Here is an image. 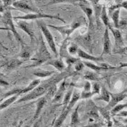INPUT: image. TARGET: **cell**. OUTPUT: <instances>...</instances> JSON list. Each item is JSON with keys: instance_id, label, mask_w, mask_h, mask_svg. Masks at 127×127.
<instances>
[{"instance_id": "obj_1", "label": "cell", "mask_w": 127, "mask_h": 127, "mask_svg": "<svg viewBox=\"0 0 127 127\" xmlns=\"http://www.w3.org/2000/svg\"><path fill=\"white\" fill-rule=\"evenodd\" d=\"M68 76L66 75L65 73H62L58 75L57 76H55L52 79H49L47 81H45L44 82H43L41 84L38 85L34 89H33L31 92H30L29 93L26 95H25L24 97L20 98L19 99H18L16 101V103H21V102H27L30 100H33L34 99L41 97V95H43L44 94L46 93V92L49 91V89L53 86H56L57 83L59 82L60 80H62L63 78Z\"/></svg>"}, {"instance_id": "obj_2", "label": "cell", "mask_w": 127, "mask_h": 127, "mask_svg": "<svg viewBox=\"0 0 127 127\" xmlns=\"http://www.w3.org/2000/svg\"><path fill=\"white\" fill-rule=\"evenodd\" d=\"M51 55L49 52L48 49L47 48V46L45 44V43L44 42L42 38L40 39V44H39V49L37 53L36 54V55L34 56L33 58L31 60L34 61V64L28 66V68H36L37 66L41 65L42 63L48 61V60L51 59Z\"/></svg>"}, {"instance_id": "obj_3", "label": "cell", "mask_w": 127, "mask_h": 127, "mask_svg": "<svg viewBox=\"0 0 127 127\" xmlns=\"http://www.w3.org/2000/svg\"><path fill=\"white\" fill-rule=\"evenodd\" d=\"M1 21L3 23H4L6 25V28H7L9 31H11L12 32V34L14 35L16 40L22 44V46H24L25 44L15 27V25L13 23V18L12 16V14H11V12L10 10H7L4 13V15L1 16Z\"/></svg>"}, {"instance_id": "obj_4", "label": "cell", "mask_w": 127, "mask_h": 127, "mask_svg": "<svg viewBox=\"0 0 127 127\" xmlns=\"http://www.w3.org/2000/svg\"><path fill=\"white\" fill-rule=\"evenodd\" d=\"M37 24L39 26L41 31H42V33H43V35H44V38L46 39V41H47V44H48L51 50L53 52L55 57H58V52L57 51V47H56V44L55 43L54 37H53L52 33L50 32V31L48 29L47 26L44 23V22L39 21V20H37Z\"/></svg>"}, {"instance_id": "obj_5", "label": "cell", "mask_w": 127, "mask_h": 127, "mask_svg": "<svg viewBox=\"0 0 127 127\" xmlns=\"http://www.w3.org/2000/svg\"><path fill=\"white\" fill-rule=\"evenodd\" d=\"M81 26V23L80 21H74L71 24L65 25L63 26H55L52 25H47V27L52 28L56 31H58L64 39H68L69 36L71 35V33L75 30L79 28Z\"/></svg>"}, {"instance_id": "obj_6", "label": "cell", "mask_w": 127, "mask_h": 127, "mask_svg": "<svg viewBox=\"0 0 127 127\" xmlns=\"http://www.w3.org/2000/svg\"><path fill=\"white\" fill-rule=\"evenodd\" d=\"M42 18H50V19L58 20L63 23H65V20L60 17V15H52L43 13L42 12H38V13H29L23 16H17L14 17V20H39Z\"/></svg>"}, {"instance_id": "obj_7", "label": "cell", "mask_w": 127, "mask_h": 127, "mask_svg": "<svg viewBox=\"0 0 127 127\" xmlns=\"http://www.w3.org/2000/svg\"><path fill=\"white\" fill-rule=\"evenodd\" d=\"M12 6L15 8H13V9L8 8L7 10H20V12H24V10H28V11H31V12H33V13H38V12H41L37 7H34L32 4V1H14L12 2Z\"/></svg>"}, {"instance_id": "obj_8", "label": "cell", "mask_w": 127, "mask_h": 127, "mask_svg": "<svg viewBox=\"0 0 127 127\" xmlns=\"http://www.w3.org/2000/svg\"><path fill=\"white\" fill-rule=\"evenodd\" d=\"M108 29L110 30L113 37L115 39V43H116V46H115V49L116 51H114L115 53H121L123 54V51L126 54V47L124 44V39L122 37V34L121 33V31L117 29H113L112 26L109 27Z\"/></svg>"}, {"instance_id": "obj_9", "label": "cell", "mask_w": 127, "mask_h": 127, "mask_svg": "<svg viewBox=\"0 0 127 127\" xmlns=\"http://www.w3.org/2000/svg\"><path fill=\"white\" fill-rule=\"evenodd\" d=\"M110 93V101L108 102L106 107V108L108 110H110L113 107H115L116 105H118L120 102H121L122 100H124L125 98L127 97V89H125L124 91L119 92V93H112V92H109Z\"/></svg>"}, {"instance_id": "obj_10", "label": "cell", "mask_w": 127, "mask_h": 127, "mask_svg": "<svg viewBox=\"0 0 127 127\" xmlns=\"http://www.w3.org/2000/svg\"><path fill=\"white\" fill-rule=\"evenodd\" d=\"M89 1H78V5L81 7L84 14L87 15L89 20V32L94 28L93 24V10L89 7Z\"/></svg>"}, {"instance_id": "obj_11", "label": "cell", "mask_w": 127, "mask_h": 127, "mask_svg": "<svg viewBox=\"0 0 127 127\" xmlns=\"http://www.w3.org/2000/svg\"><path fill=\"white\" fill-rule=\"evenodd\" d=\"M87 116L89 117V120L91 121L90 122H92V121L97 120L99 118L98 107L95 105V104L94 103V102L92 100L89 101Z\"/></svg>"}, {"instance_id": "obj_12", "label": "cell", "mask_w": 127, "mask_h": 127, "mask_svg": "<svg viewBox=\"0 0 127 127\" xmlns=\"http://www.w3.org/2000/svg\"><path fill=\"white\" fill-rule=\"evenodd\" d=\"M110 52H111V42L109 35V29L108 27H106L103 36V48H102L101 57L104 55H109L110 54Z\"/></svg>"}, {"instance_id": "obj_13", "label": "cell", "mask_w": 127, "mask_h": 127, "mask_svg": "<svg viewBox=\"0 0 127 127\" xmlns=\"http://www.w3.org/2000/svg\"><path fill=\"white\" fill-rule=\"evenodd\" d=\"M72 109H73V107H71L68 104V105L65 108H63L61 113H60V115L59 116V117L55 121L53 127H61V126L63 124V122L65 121L69 113L70 112V110Z\"/></svg>"}, {"instance_id": "obj_14", "label": "cell", "mask_w": 127, "mask_h": 127, "mask_svg": "<svg viewBox=\"0 0 127 127\" xmlns=\"http://www.w3.org/2000/svg\"><path fill=\"white\" fill-rule=\"evenodd\" d=\"M17 24L20 29H21L23 31H25L29 36L31 41H33V40L35 39V35H34V32L33 31L29 24L26 20H19L17 22Z\"/></svg>"}, {"instance_id": "obj_15", "label": "cell", "mask_w": 127, "mask_h": 127, "mask_svg": "<svg viewBox=\"0 0 127 127\" xmlns=\"http://www.w3.org/2000/svg\"><path fill=\"white\" fill-rule=\"evenodd\" d=\"M77 54H78V57L81 59H84V60H87L90 61H94V62H102L104 61V59L102 57H95V56H92L91 55H89L88 53H87L86 52H84V50H82L80 48H78L77 50Z\"/></svg>"}, {"instance_id": "obj_16", "label": "cell", "mask_w": 127, "mask_h": 127, "mask_svg": "<svg viewBox=\"0 0 127 127\" xmlns=\"http://www.w3.org/2000/svg\"><path fill=\"white\" fill-rule=\"evenodd\" d=\"M65 86H66V83L65 81H64L60 86L58 90L56 92L55 95V97H54V99L52 100V103H55V102H60L62 99H63V95H64V92L65 91Z\"/></svg>"}, {"instance_id": "obj_17", "label": "cell", "mask_w": 127, "mask_h": 127, "mask_svg": "<svg viewBox=\"0 0 127 127\" xmlns=\"http://www.w3.org/2000/svg\"><path fill=\"white\" fill-rule=\"evenodd\" d=\"M47 102V98L46 97H41V98H39L36 103V112L34 114V119L38 118L41 112V110L44 107Z\"/></svg>"}, {"instance_id": "obj_18", "label": "cell", "mask_w": 127, "mask_h": 127, "mask_svg": "<svg viewBox=\"0 0 127 127\" xmlns=\"http://www.w3.org/2000/svg\"><path fill=\"white\" fill-rule=\"evenodd\" d=\"M47 64L52 65V66H53L54 68H55L57 69L58 70H59L60 72H62L64 69L65 68L64 62L63 61L62 58L47 61Z\"/></svg>"}, {"instance_id": "obj_19", "label": "cell", "mask_w": 127, "mask_h": 127, "mask_svg": "<svg viewBox=\"0 0 127 127\" xmlns=\"http://www.w3.org/2000/svg\"><path fill=\"white\" fill-rule=\"evenodd\" d=\"M98 111L100 114L104 117V118L107 121L108 127H112V121H111V114L110 110H108L105 108L98 107Z\"/></svg>"}, {"instance_id": "obj_20", "label": "cell", "mask_w": 127, "mask_h": 127, "mask_svg": "<svg viewBox=\"0 0 127 127\" xmlns=\"http://www.w3.org/2000/svg\"><path fill=\"white\" fill-rule=\"evenodd\" d=\"M89 2L92 3V5H93V7H94V11H93V12L95 13V18H96L97 24V26H99V18L100 16V13H101V11H102V6L99 4V1H90Z\"/></svg>"}, {"instance_id": "obj_21", "label": "cell", "mask_w": 127, "mask_h": 127, "mask_svg": "<svg viewBox=\"0 0 127 127\" xmlns=\"http://www.w3.org/2000/svg\"><path fill=\"white\" fill-rule=\"evenodd\" d=\"M40 83H41V81L39 79H35V80H33L28 87H26L25 89H21V91L19 92L18 95L20 96V95H21L23 94H25V93L31 92L33 89H34L38 85H39Z\"/></svg>"}, {"instance_id": "obj_22", "label": "cell", "mask_w": 127, "mask_h": 127, "mask_svg": "<svg viewBox=\"0 0 127 127\" xmlns=\"http://www.w3.org/2000/svg\"><path fill=\"white\" fill-rule=\"evenodd\" d=\"M55 71H49V70H45L43 69H36V70L33 71V75L39 77V78H46L51 76L52 75L55 74Z\"/></svg>"}, {"instance_id": "obj_23", "label": "cell", "mask_w": 127, "mask_h": 127, "mask_svg": "<svg viewBox=\"0 0 127 127\" xmlns=\"http://www.w3.org/2000/svg\"><path fill=\"white\" fill-rule=\"evenodd\" d=\"M78 108H79V105H78L72 113L71 118H70V127H78V124H79Z\"/></svg>"}, {"instance_id": "obj_24", "label": "cell", "mask_w": 127, "mask_h": 127, "mask_svg": "<svg viewBox=\"0 0 127 127\" xmlns=\"http://www.w3.org/2000/svg\"><path fill=\"white\" fill-rule=\"evenodd\" d=\"M18 97H19V95H15L13 96L10 97L7 99H6L5 101H4L2 103H1L0 104V112L2 110H4V108H7L8 106H10L11 104H12L15 102H16V100L18 99Z\"/></svg>"}, {"instance_id": "obj_25", "label": "cell", "mask_w": 127, "mask_h": 127, "mask_svg": "<svg viewBox=\"0 0 127 127\" xmlns=\"http://www.w3.org/2000/svg\"><path fill=\"white\" fill-rule=\"evenodd\" d=\"M110 93L108 90L105 87H102L100 90V95L98 96L97 97H95V100H102L106 102H109L110 101Z\"/></svg>"}, {"instance_id": "obj_26", "label": "cell", "mask_w": 127, "mask_h": 127, "mask_svg": "<svg viewBox=\"0 0 127 127\" xmlns=\"http://www.w3.org/2000/svg\"><path fill=\"white\" fill-rule=\"evenodd\" d=\"M100 18L102 21L103 22L104 25L106 26V27H110V21H109V18H108V13H107V9H106V7L105 6H102V11H101V13H100Z\"/></svg>"}, {"instance_id": "obj_27", "label": "cell", "mask_w": 127, "mask_h": 127, "mask_svg": "<svg viewBox=\"0 0 127 127\" xmlns=\"http://www.w3.org/2000/svg\"><path fill=\"white\" fill-rule=\"evenodd\" d=\"M22 63H23V62L19 60L13 59V60H11L10 61H9L7 63H6L5 65L7 66V68L8 69L12 70V69H15L16 68H18Z\"/></svg>"}, {"instance_id": "obj_28", "label": "cell", "mask_w": 127, "mask_h": 127, "mask_svg": "<svg viewBox=\"0 0 127 127\" xmlns=\"http://www.w3.org/2000/svg\"><path fill=\"white\" fill-rule=\"evenodd\" d=\"M82 63H83L84 65H86L87 67H88V68H89L90 69L93 70L95 71V72H100V71H102V70H104L103 68H102L101 66H99V65H96V64L92 63H91V62L83 61Z\"/></svg>"}, {"instance_id": "obj_29", "label": "cell", "mask_w": 127, "mask_h": 127, "mask_svg": "<svg viewBox=\"0 0 127 127\" xmlns=\"http://www.w3.org/2000/svg\"><path fill=\"white\" fill-rule=\"evenodd\" d=\"M84 77L85 79H87L88 81H98V80H99V77L98 76L97 73H95L94 72H90V71L86 72Z\"/></svg>"}, {"instance_id": "obj_30", "label": "cell", "mask_w": 127, "mask_h": 127, "mask_svg": "<svg viewBox=\"0 0 127 127\" xmlns=\"http://www.w3.org/2000/svg\"><path fill=\"white\" fill-rule=\"evenodd\" d=\"M127 107V104H118L115 107H113V108L110 110V114H112V115H116L118 113H119L120 111L123 110L124 109H125Z\"/></svg>"}, {"instance_id": "obj_31", "label": "cell", "mask_w": 127, "mask_h": 127, "mask_svg": "<svg viewBox=\"0 0 127 127\" xmlns=\"http://www.w3.org/2000/svg\"><path fill=\"white\" fill-rule=\"evenodd\" d=\"M119 15H120V10H115L113 13H112V20L114 24V26L116 27V29H118V23H119Z\"/></svg>"}, {"instance_id": "obj_32", "label": "cell", "mask_w": 127, "mask_h": 127, "mask_svg": "<svg viewBox=\"0 0 127 127\" xmlns=\"http://www.w3.org/2000/svg\"><path fill=\"white\" fill-rule=\"evenodd\" d=\"M73 92V89L72 88L71 89H70L68 92H67V94L65 95L64 99H63V108H65L68 105V104L70 100V98H71V96H72Z\"/></svg>"}, {"instance_id": "obj_33", "label": "cell", "mask_w": 127, "mask_h": 127, "mask_svg": "<svg viewBox=\"0 0 127 127\" xmlns=\"http://www.w3.org/2000/svg\"><path fill=\"white\" fill-rule=\"evenodd\" d=\"M19 56L23 59H29L31 57V52H30L29 49H26L25 47V45L22 46V50H21V52L20 53Z\"/></svg>"}, {"instance_id": "obj_34", "label": "cell", "mask_w": 127, "mask_h": 127, "mask_svg": "<svg viewBox=\"0 0 127 127\" xmlns=\"http://www.w3.org/2000/svg\"><path fill=\"white\" fill-rule=\"evenodd\" d=\"M96 95L94 92H82L81 94L80 95V98L81 99H89L93 95Z\"/></svg>"}, {"instance_id": "obj_35", "label": "cell", "mask_w": 127, "mask_h": 127, "mask_svg": "<svg viewBox=\"0 0 127 127\" xmlns=\"http://www.w3.org/2000/svg\"><path fill=\"white\" fill-rule=\"evenodd\" d=\"M78 61H79V59L71 57V56H70L68 58H65V62H66V63L69 66H70V65H72L74 64V63H76Z\"/></svg>"}, {"instance_id": "obj_36", "label": "cell", "mask_w": 127, "mask_h": 127, "mask_svg": "<svg viewBox=\"0 0 127 127\" xmlns=\"http://www.w3.org/2000/svg\"><path fill=\"white\" fill-rule=\"evenodd\" d=\"M77 50H78V47L75 44H73L72 46H70L68 49V52L69 54L70 55H74L77 52Z\"/></svg>"}, {"instance_id": "obj_37", "label": "cell", "mask_w": 127, "mask_h": 127, "mask_svg": "<svg viewBox=\"0 0 127 127\" xmlns=\"http://www.w3.org/2000/svg\"><path fill=\"white\" fill-rule=\"evenodd\" d=\"M84 68V64L82 62H80V61H78L76 63V66H75V69L76 71H80L82 69Z\"/></svg>"}, {"instance_id": "obj_38", "label": "cell", "mask_w": 127, "mask_h": 127, "mask_svg": "<svg viewBox=\"0 0 127 127\" xmlns=\"http://www.w3.org/2000/svg\"><path fill=\"white\" fill-rule=\"evenodd\" d=\"M93 91L95 94H99V91H100V87H99V84H98L97 83H95L93 84Z\"/></svg>"}, {"instance_id": "obj_39", "label": "cell", "mask_w": 127, "mask_h": 127, "mask_svg": "<svg viewBox=\"0 0 127 127\" xmlns=\"http://www.w3.org/2000/svg\"><path fill=\"white\" fill-rule=\"evenodd\" d=\"M91 84L90 82L87 81L84 84V92H91Z\"/></svg>"}, {"instance_id": "obj_40", "label": "cell", "mask_w": 127, "mask_h": 127, "mask_svg": "<svg viewBox=\"0 0 127 127\" xmlns=\"http://www.w3.org/2000/svg\"><path fill=\"white\" fill-rule=\"evenodd\" d=\"M84 127H104L103 125L102 124H99V123H92V124H89L87 126H84Z\"/></svg>"}, {"instance_id": "obj_41", "label": "cell", "mask_w": 127, "mask_h": 127, "mask_svg": "<svg viewBox=\"0 0 127 127\" xmlns=\"http://www.w3.org/2000/svg\"><path fill=\"white\" fill-rule=\"evenodd\" d=\"M116 116H124V117H127V110H121L119 113H118Z\"/></svg>"}, {"instance_id": "obj_42", "label": "cell", "mask_w": 127, "mask_h": 127, "mask_svg": "<svg viewBox=\"0 0 127 127\" xmlns=\"http://www.w3.org/2000/svg\"><path fill=\"white\" fill-rule=\"evenodd\" d=\"M33 127H39V121H36L35 124H34V125L33 126Z\"/></svg>"}, {"instance_id": "obj_43", "label": "cell", "mask_w": 127, "mask_h": 127, "mask_svg": "<svg viewBox=\"0 0 127 127\" xmlns=\"http://www.w3.org/2000/svg\"><path fill=\"white\" fill-rule=\"evenodd\" d=\"M0 31H9V29L6 27H0Z\"/></svg>"}, {"instance_id": "obj_44", "label": "cell", "mask_w": 127, "mask_h": 127, "mask_svg": "<svg viewBox=\"0 0 127 127\" xmlns=\"http://www.w3.org/2000/svg\"><path fill=\"white\" fill-rule=\"evenodd\" d=\"M5 65H6V64H3V65H0V69L2 67H4V66Z\"/></svg>"}, {"instance_id": "obj_45", "label": "cell", "mask_w": 127, "mask_h": 127, "mask_svg": "<svg viewBox=\"0 0 127 127\" xmlns=\"http://www.w3.org/2000/svg\"></svg>"}, {"instance_id": "obj_46", "label": "cell", "mask_w": 127, "mask_h": 127, "mask_svg": "<svg viewBox=\"0 0 127 127\" xmlns=\"http://www.w3.org/2000/svg\"><path fill=\"white\" fill-rule=\"evenodd\" d=\"M0 18H1V16H0Z\"/></svg>"}, {"instance_id": "obj_47", "label": "cell", "mask_w": 127, "mask_h": 127, "mask_svg": "<svg viewBox=\"0 0 127 127\" xmlns=\"http://www.w3.org/2000/svg\"></svg>"}, {"instance_id": "obj_48", "label": "cell", "mask_w": 127, "mask_h": 127, "mask_svg": "<svg viewBox=\"0 0 127 127\" xmlns=\"http://www.w3.org/2000/svg\"></svg>"}]
</instances>
